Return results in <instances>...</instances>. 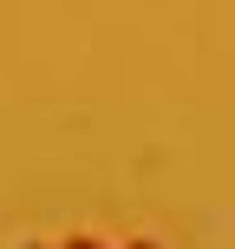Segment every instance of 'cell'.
<instances>
[{
	"label": "cell",
	"instance_id": "cell-1",
	"mask_svg": "<svg viewBox=\"0 0 235 249\" xmlns=\"http://www.w3.org/2000/svg\"><path fill=\"white\" fill-rule=\"evenodd\" d=\"M65 249H105V243H92V236H72V243H65Z\"/></svg>",
	"mask_w": 235,
	"mask_h": 249
},
{
	"label": "cell",
	"instance_id": "cell-2",
	"mask_svg": "<svg viewBox=\"0 0 235 249\" xmlns=\"http://www.w3.org/2000/svg\"><path fill=\"white\" fill-rule=\"evenodd\" d=\"M131 249H157V243H131Z\"/></svg>",
	"mask_w": 235,
	"mask_h": 249
},
{
	"label": "cell",
	"instance_id": "cell-3",
	"mask_svg": "<svg viewBox=\"0 0 235 249\" xmlns=\"http://www.w3.org/2000/svg\"><path fill=\"white\" fill-rule=\"evenodd\" d=\"M26 249H39V243H26Z\"/></svg>",
	"mask_w": 235,
	"mask_h": 249
}]
</instances>
